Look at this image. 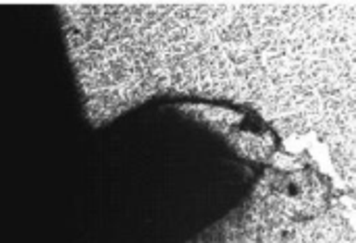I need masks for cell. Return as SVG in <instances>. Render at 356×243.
Segmentation results:
<instances>
[{
  "label": "cell",
  "instance_id": "obj_1",
  "mask_svg": "<svg viewBox=\"0 0 356 243\" xmlns=\"http://www.w3.org/2000/svg\"><path fill=\"white\" fill-rule=\"evenodd\" d=\"M83 110L102 127L167 96L315 135L356 208V2L56 4Z\"/></svg>",
  "mask_w": 356,
  "mask_h": 243
},
{
  "label": "cell",
  "instance_id": "obj_3",
  "mask_svg": "<svg viewBox=\"0 0 356 243\" xmlns=\"http://www.w3.org/2000/svg\"><path fill=\"white\" fill-rule=\"evenodd\" d=\"M290 243H356V231L346 217L340 198L321 215L305 221L292 235Z\"/></svg>",
  "mask_w": 356,
  "mask_h": 243
},
{
  "label": "cell",
  "instance_id": "obj_2",
  "mask_svg": "<svg viewBox=\"0 0 356 243\" xmlns=\"http://www.w3.org/2000/svg\"><path fill=\"white\" fill-rule=\"evenodd\" d=\"M336 200L332 181L309 158L294 169L271 167L236 210L190 243H290L305 221Z\"/></svg>",
  "mask_w": 356,
  "mask_h": 243
}]
</instances>
